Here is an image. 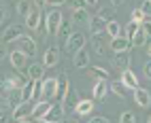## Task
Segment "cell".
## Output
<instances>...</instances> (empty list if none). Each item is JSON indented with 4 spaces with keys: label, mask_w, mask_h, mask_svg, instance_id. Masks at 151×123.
I'll use <instances>...</instances> for the list:
<instances>
[{
    "label": "cell",
    "mask_w": 151,
    "mask_h": 123,
    "mask_svg": "<svg viewBox=\"0 0 151 123\" xmlns=\"http://www.w3.org/2000/svg\"><path fill=\"white\" fill-rule=\"evenodd\" d=\"M62 24H64L62 11H60V9H51V11L47 13V17H45V32L49 36H55V34H60Z\"/></svg>",
    "instance_id": "cell-1"
},
{
    "label": "cell",
    "mask_w": 151,
    "mask_h": 123,
    "mask_svg": "<svg viewBox=\"0 0 151 123\" xmlns=\"http://www.w3.org/2000/svg\"><path fill=\"white\" fill-rule=\"evenodd\" d=\"M85 43H87V38H85L83 32H73L70 38L66 40V53L75 57L81 49H85Z\"/></svg>",
    "instance_id": "cell-2"
},
{
    "label": "cell",
    "mask_w": 151,
    "mask_h": 123,
    "mask_svg": "<svg viewBox=\"0 0 151 123\" xmlns=\"http://www.w3.org/2000/svg\"><path fill=\"white\" fill-rule=\"evenodd\" d=\"M34 106H36V104H32V102H22L19 106H15V108H13V119H15V123L26 121V119L32 117Z\"/></svg>",
    "instance_id": "cell-3"
},
{
    "label": "cell",
    "mask_w": 151,
    "mask_h": 123,
    "mask_svg": "<svg viewBox=\"0 0 151 123\" xmlns=\"http://www.w3.org/2000/svg\"><path fill=\"white\" fill-rule=\"evenodd\" d=\"M64 112H66V108H64V104L62 102H55V104H51V108H49V112L45 115V123H62L64 121Z\"/></svg>",
    "instance_id": "cell-4"
},
{
    "label": "cell",
    "mask_w": 151,
    "mask_h": 123,
    "mask_svg": "<svg viewBox=\"0 0 151 123\" xmlns=\"http://www.w3.org/2000/svg\"><path fill=\"white\" fill-rule=\"evenodd\" d=\"M17 49L22 51V53H26L28 57H32V55H36V40L32 38V36H28V34H24L22 38L17 40Z\"/></svg>",
    "instance_id": "cell-5"
},
{
    "label": "cell",
    "mask_w": 151,
    "mask_h": 123,
    "mask_svg": "<svg viewBox=\"0 0 151 123\" xmlns=\"http://www.w3.org/2000/svg\"><path fill=\"white\" fill-rule=\"evenodd\" d=\"M111 51L113 53H126V51L132 47V43H130V38H126L124 34L122 36H117V38H111Z\"/></svg>",
    "instance_id": "cell-6"
},
{
    "label": "cell",
    "mask_w": 151,
    "mask_h": 123,
    "mask_svg": "<svg viewBox=\"0 0 151 123\" xmlns=\"http://www.w3.org/2000/svg\"><path fill=\"white\" fill-rule=\"evenodd\" d=\"M22 36H24V32H22V26L11 24L9 28H4V32H2V43H13V40H19Z\"/></svg>",
    "instance_id": "cell-7"
},
{
    "label": "cell",
    "mask_w": 151,
    "mask_h": 123,
    "mask_svg": "<svg viewBox=\"0 0 151 123\" xmlns=\"http://www.w3.org/2000/svg\"><path fill=\"white\" fill-rule=\"evenodd\" d=\"M58 96V79H45L43 81V100H53Z\"/></svg>",
    "instance_id": "cell-8"
},
{
    "label": "cell",
    "mask_w": 151,
    "mask_h": 123,
    "mask_svg": "<svg viewBox=\"0 0 151 123\" xmlns=\"http://www.w3.org/2000/svg\"><path fill=\"white\" fill-rule=\"evenodd\" d=\"M60 61V49L58 47H49L43 55V66L45 68H53L55 64Z\"/></svg>",
    "instance_id": "cell-9"
},
{
    "label": "cell",
    "mask_w": 151,
    "mask_h": 123,
    "mask_svg": "<svg viewBox=\"0 0 151 123\" xmlns=\"http://www.w3.org/2000/svg\"><path fill=\"white\" fill-rule=\"evenodd\" d=\"M106 24L109 21H104L100 15H94L92 19H89V34H102V32H106Z\"/></svg>",
    "instance_id": "cell-10"
},
{
    "label": "cell",
    "mask_w": 151,
    "mask_h": 123,
    "mask_svg": "<svg viewBox=\"0 0 151 123\" xmlns=\"http://www.w3.org/2000/svg\"><path fill=\"white\" fill-rule=\"evenodd\" d=\"M9 59H11V66H13L15 70H24V68H26V61H28V55L22 53L19 49H15V51H11Z\"/></svg>",
    "instance_id": "cell-11"
},
{
    "label": "cell",
    "mask_w": 151,
    "mask_h": 123,
    "mask_svg": "<svg viewBox=\"0 0 151 123\" xmlns=\"http://www.w3.org/2000/svg\"><path fill=\"white\" fill-rule=\"evenodd\" d=\"M68 89H70V83H68V77L62 72L58 77V96H55V102H64L66 94H68Z\"/></svg>",
    "instance_id": "cell-12"
},
{
    "label": "cell",
    "mask_w": 151,
    "mask_h": 123,
    "mask_svg": "<svg viewBox=\"0 0 151 123\" xmlns=\"http://www.w3.org/2000/svg\"><path fill=\"white\" fill-rule=\"evenodd\" d=\"M134 100H136V104L140 108H149L151 106V94H149L147 89H143V87L134 89Z\"/></svg>",
    "instance_id": "cell-13"
},
{
    "label": "cell",
    "mask_w": 151,
    "mask_h": 123,
    "mask_svg": "<svg viewBox=\"0 0 151 123\" xmlns=\"http://www.w3.org/2000/svg\"><path fill=\"white\" fill-rule=\"evenodd\" d=\"M130 61H132V57H130V53L126 51V53H115L113 55V66L119 68L124 72V70H130Z\"/></svg>",
    "instance_id": "cell-14"
},
{
    "label": "cell",
    "mask_w": 151,
    "mask_h": 123,
    "mask_svg": "<svg viewBox=\"0 0 151 123\" xmlns=\"http://www.w3.org/2000/svg\"><path fill=\"white\" fill-rule=\"evenodd\" d=\"M49 108H51V102H47V100L36 102L34 112H32V121H41V119H45V115L49 112Z\"/></svg>",
    "instance_id": "cell-15"
},
{
    "label": "cell",
    "mask_w": 151,
    "mask_h": 123,
    "mask_svg": "<svg viewBox=\"0 0 151 123\" xmlns=\"http://www.w3.org/2000/svg\"><path fill=\"white\" fill-rule=\"evenodd\" d=\"M109 89H111V83H109V81H96V83H94V89H92L94 100H104V96H106Z\"/></svg>",
    "instance_id": "cell-16"
},
{
    "label": "cell",
    "mask_w": 151,
    "mask_h": 123,
    "mask_svg": "<svg viewBox=\"0 0 151 123\" xmlns=\"http://www.w3.org/2000/svg\"><path fill=\"white\" fill-rule=\"evenodd\" d=\"M26 26L30 30H38V26H41V9H38V6H32L30 15L26 17Z\"/></svg>",
    "instance_id": "cell-17"
},
{
    "label": "cell",
    "mask_w": 151,
    "mask_h": 123,
    "mask_svg": "<svg viewBox=\"0 0 151 123\" xmlns=\"http://www.w3.org/2000/svg\"><path fill=\"white\" fill-rule=\"evenodd\" d=\"M122 83L128 87V89H138L140 85H138V79H136V74L132 72V70H124V72H122Z\"/></svg>",
    "instance_id": "cell-18"
},
{
    "label": "cell",
    "mask_w": 151,
    "mask_h": 123,
    "mask_svg": "<svg viewBox=\"0 0 151 123\" xmlns=\"http://www.w3.org/2000/svg\"><path fill=\"white\" fill-rule=\"evenodd\" d=\"M104 34H106V32L92 36V49H94L96 55H104Z\"/></svg>",
    "instance_id": "cell-19"
},
{
    "label": "cell",
    "mask_w": 151,
    "mask_h": 123,
    "mask_svg": "<svg viewBox=\"0 0 151 123\" xmlns=\"http://www.w3.org/2000/svg\"><path fill=\"white\" fill-rule=\"evenodd\" d=\"M89 13L87 9H77V11L70 13V21H77V24H89Z\"/></svg>",
    "instance_id": "cell-20"
},
{
    "label": "cell",
    "mask_w": 151,
    "mask_h": 123,
    "mask_svg": "<svg viewBox=\"0 0 151 123\" xmlns=\"http://www.w3.org/2000/svg\"><path fill=\"white\" fill-rule=\"evenodd\" d=\"M92 110H94V102L92 100H79V104L75 106V112H77V115H81V117L89 115Z\"/></svg>",
    "instance_id": "cell-21"
},
{
    "label": "cell",
    "mask_w": 151,
    "mask_h": 123,
    "mask_svg": "<svg viewBox=\"0 0 151 123\" xmlns=\"http://www.w3.org/2000/svg\"><path fill=\"white\" fill-rule=\"evenodd\" d=\"M45 77V66H38V64H32L28 68V79L30 81H43Z\"/></svg>",
    "instance_id": "cell-22"
},
{
    "label": "cell",
    "mask_w": 151,
    "mask_h": 123,
    "mask_svg": "<svg viewBox=\"0 0 151 123\" xmlns=\"http://www.w3.org/2000/svg\"><path fill=\"white\" fill-rule=\"evenodd\" d=\"M87 66H89V53L87 49H81L75 55V68H87Z\"/></svg>",
    "instance_id": "cell-23"
},
{
    "label": "cell",
    "mask_w": 151,
    "mask_h": 123,
    "mask_svg": "<svg viewBox=\"0 0 151 123\" xmlns=\"http://www.w3.org/2000/svg\"><path fill=\"white\" fill-rule=\"evenodd\" d=\"M122 34H124V30H122V24L119 21H109L106 24V36L109 38H117Z\"/></svg>",
    "instance_id": "cell-24"
},
{
    "label": "cell",
    "mask_w": 151,
    "mask_h": 123,
    "mask_svg": "<svg viewBox=\"0 0 151 123\" xmlns=\"http://www.w3.org/2000/svg\"><path fill=\"white\" fill-rule=\"evenodd\" d=\"M111 91H113L117 98H126V96H128V87L122 83V79H119V81H113V83H111Z\"/></svg>",
    "instance_id": "cell-25"
},
{
    "label": "cell",
    "mask_w": 151,
    "mask_h": 123,
    "mask_svg": "<svg viewBox=\"0 0 151 123\" xmlns=\"http://www.w3.org/2000/svg\"><path fill=\"white\" fill-rule=\"evenodd\" d=\"M62 104H64V108H75V106L79 104V100H77V89H73V87L68 89V94H66V98H64Z\"/></svg>",
    "instance_id": "cell-26"
},
{
    "label": "cell",
    "mask_w": 151,
    "mask_h": 123,
    "mask_svg": "<svg viewBox=\"0 0 151 123\" xmlns=\"http://www.w3.org/2000/svg\"><path fill=\"white\" fill-rule=\"evenodd\" d=\"M32 6H34V4H30L28 0H19V2L15 4V11L22 15V17H28V15H30V11H32Z\"/></svg>",
    "instance_id": "cell-27"
},
{
    "label": "cell",
    "mask_w": 151,
    "mask_h": 123,
    "mask_svg": "<svg viewBox=\"0 0 151 123\" xmlns=\"http://www.w3.org/2000/svg\"><path fill=\"white\" fill-rule=\"evenodd\" d=\"M89 74L96 77L98 81H109V72H106L102 66H89Z\"/></svg>",
    "instance_id": "cell-28"
},
{
    "label": "cell",
    "mask_w": 151,
    "mask_h": 123,
    "mask_svg": "<svg viewBox=\"0 0 151 123\" xmlns=\"http://www.w3.org/2000/svg\"><path fill=\"white\" fill-rule=\"evenodd\" d=\"M34 100V81H28V85L22 89V102Z\"/></svg>",
    "instance_id": "cell-29"
},
{
    "label": "cell",
    "mask_w": 151,
    "mask_h": 123,
    "mask_svg": "<svg viewBox=\"0 0 151 123\" xmlns=\"http://www.w3.org/2000/svg\"><path fill=\"white\" fill-rule=\"evenodd\" d=\"M115 13H117L115 6H109V9L104 6V9H100V11H98V15L102 17L104 21H115Z\"/></svg>",
    "instance_id": "cell-30"
},
{
    "label": "cell",
    "mask_w": 151,
    "mask_h": 123,
    "mask_svg": "<svg viewBox=\"0 0 151 123\" xmlns=\"http://www.w3.org/2000/svg\"><path fill=\"white\" fill-rule=\"evenodd\" d=\"M147 40H149V38L145 36V32H143V28H140L138 32L134 34V38L130 40V43H132V47H145V45H147Z\"/></svg>",
    "instance_id": "cell-31"
},
{
    "label": "cell",
    "mask_w": 151,
    "mask_h": 123,
    "mask_svg": "<svg viewBox=\"0 0 151 123\" xmlns=\"http://www.w3.org/2000/svg\"><path fill=\"white\" fill-rule=\"evenodd\" d=\"M138 30H140V24H136V21H130V24L124 28V36L132 40V38H134V34L138 32Z\"/></svg>",
    "instance_id": "cell-32"
},
{
    "label": "cell",
    "mask_w": 151,
    "mask_h": 123,
    "mask_svg": "<svg viewBox=\"0 0 151 123\" xmlns=\"http://www.w3.org/2000/svg\"><path fill=\"white\" fill-rule=\"evenodd\" d=\"M119 123H136V117H134V112H130V110H124L122 115H119Z\"/></svg>",
    "instance_id": "cell-33"
},
{
    "label": "cell",
    "mask_w": 151,
    "mask_h": 123,
    "mask_svg": "<svg viewBox=\"0 0 151 123\" xmlns=\"http://www.w3.org/2000/svg\"><path fill=\"white\" fill-rule=\"evenodd\" d=\"M60 34L64 36V40L70 38V34H73V32H70V21H64V24H62V28H60Z\"/></svg>",
    "instance_id": "cell-34"
},
{
    "label": "cell",
    "mask_w": 151,
    "mask_h": 123,
    "mask_svg": "<svg viewBox=\"0 0 151 123\" xmlns=\"http://www.w3.org/2000/svg\"><path fill=\"white\" fill-rule=\"evenodd\" d=\"M132 21H136V24H143L145 21V13L140 11V9H134V11H132Z\"/></svg>",
    "instance_id": "cell-35"
},
{
    "label": "cell",
    "mask_w": 151,
    "mask_h": 123,
    "mask_svg": "<svg viewBox=\"0 0 151 123\" xmlns=\"http://www.w3.org/2000/svg\"><path fill=\"white\" fill-rule=\"evenodd\" d=\"M70 2V9H73V11H77V9H85V0H68Z\"/></svg>",
    "instance_id": "cell-36"
},
{
    "label": "cell",
    "mask_w": 151,
    "mask_h": 123,
    "mask_svg": "<svg viewBox=\"0 0 151 123\" xmlns=\"http://www.w3.org/2000/svg\"><path fill=\"white\" fill-rule=\"evenodd\" d=\"M4 19H9V9H6V4L0 2V26H2Z\"/></svg>",
    "instance_id": "cell-37"
},
{
    "label": "cell",
    "mask_w": 151,
    "mask_h": 123,
    "mask_svg": "<svg viewBox=\"0 0 151 123\" xmlns=\"http://www.w3.org/2000/svg\"><path fill=\"white\" fill-rule=\"evenodd\" d=\"M140 11L145 13V17H151V2H149V0H145V2L140 4Z\"/></svg>",
    "instance_id": "cell-38"
},
{
    "label": "cell",
    "mask_w": 151,
    "mask_h": 123,
    "mask_svg": "<svg viewBox=\"0 0 151 123\" xmlns=\"http://www.w3.org/2000/svg\"><path fill=\"white\" fill-rule=\"evenodd\" d=\"M11 55V51L6 49V43H0V61H2L4 57H9Z\"/></svg>",
    "instance_id": "cell-39"
},
{
    "label": "cell",
    "mask_w": 151,
    "mask_h": 123,
    "mask_svg": "<svg viewBox=\"0 0 151 123\" xmlns=\"http://www.w3.org/2000/svg\"><path fill=\"white\" fill-rule=\"evenodd\" d=\"M140 28H143L145 36H147V38H151V21H143V24H140Z\"/></svg>",
    "instance_id": "cell-40"
},
{
    "label": "cell",
    "mask_w": 151,
    "mask_h": 123,
    "mask_svg": "<svg viewBox=\"0 0 151 123\" xmlns=\"http://www.w3.org/2000/svg\"><path fill=\"white\" fill-rule=\"evenodd\" d=\"M87 123H111L106 117H100V115H96V117H92V119H89Z\"/></svg>",
    "instance_id": "cell-41"
},
{
    "label": "cell",
    "mask_w": 151,
    "mask_h": 123,
    "mask_svg": "<svg viewBox=\"0 0 151 123\" xmlns=\"http://www.w3.org/2000/svg\"><path fill=\"white\" fill-rule=\"evenodd\" d=\"M143 72H145V79H149V81H151V59L143 66Z\"/></svg>",
    "instance_id": "cell-42"
},
{
    "label": "cell",
    "mask_w": 151,
    "mask_h": 123,
    "mask_svg": "<svg viewBox=\"0 0 151 123\" xmlns=\"http://www.w3.org/2000/svg\"><path fill=\"white\" fill-rule=\"evenodd\" d=\"M66 2V0H47V4L49 6H53V9H58V6H62Z\"/></svg>",
    "instance_id": "cell-43"
},
{
    "label": "cell",
    "mask_w": 151,
    "mask_h": 123,
    "mask_svg": "<svg viewBox=\"0 0 151 123\" xmlns=\"http://www.w3.org/2000/svg\"><path fill=\"white\" fill-rule=\"evenodd\" d=\"M6 106H9V100L0 96V110H6Z\"/></svg>",
    "instance_id": "cell-44"
},
{
    "label": "cell",
    "mask_w": 151,
    "mask_h": 123,
    "mask_svg": "<svg viewBox=\"0 0 151 123\" xmlns=\"http://www.w3.org/2000/svg\"><path fill=\"white\" fill-rule=\"evenodd\" d=\"M124 4V0H111V6H115V9H119Z\"/></svg>",
    "instance_id": "cell-45"
},
{
    "label": "cell",
    "mask_w": 151,
    "mask_h": 123,
    "mask_svg": "<svg viewBox=\"0 0 151 123\" xmlns=\"http://www.w3.org/2000/svg\"><path fill=\"white\" fill-rule=\"evenodd\" d=\"M45 4H47V0H34V6H38V9L45 6Z\"/></svg>",
    "instance_id": "cell-46"
},
{
    "label": "cell",
    "mask_w": 151,
    "mask_h": 123,
    "mask_svg": "<svg viewBox=\"0 0 151 123\" xmlns=\"http://www.w3.org/2000/svg\"><path fill=\"white\" fill-rule=\"evenodd\" d=\"M85 2H87L89 6H96V4H98V0H85Z\"/></svg>",
    "instance_id": "cell-47"
},
{
    "label": "cell",
    "mask_w": 151,
    "mask_h": 123,
    "mask_svg": "<svg viewBox=\"0 0 151 123\" xmlns=\"http://www.w3.org/2000/svg\"><path fill=\"white\" fill-rule=\"evenodd\" d=\"M62 123H79L77 119H66V121H62Z\"/></svg>",
    "instance_id": "cell-48"
},
{
    "label": "cell",
    "mask_w": 151,
    "mask_h": 123,
    "mask_svg": "<svg viewBox=\"0 0 151 123\" xmlns=\"http://www.w3.org/2000/svg\"><path fill=\"white\" fill-rule=\"evenodd\" d=\"M0 123H6V115H4V117H2V119H0Z\"/></svg>",
    "instance_id": "cell-49"
},
{
    "label": "cell",
    "mask_w": 151,
    "mask_h": 123,
    "mask_svg": "<svg viewBox=\"0 0 151 123\" xmlns=\"http://www.w3.org/2000/svg\"><path fill=\"white\" fill-rule=\"evenodd\" d=\"M19 123H34V121H30V119H26V121H19Z\"/></svg>",
    "instance_id": "cell-50"
},
{
    "label": "cell",
    "mask_w": 151,
    "mask_h": 123,
    "mask_svg": "<svg viewBox=\"0 0 151 123\" xmlns=\"http://www.w3.org/2000/svg\"><path fill=\"white\" fill-rule=\"evenodd\" d=\"M2 117H4V110H0V119H2Z\"/></svg>",
    "instance_id": "cell-51"
},
{
    "label": "cell",
    "mask_w": 151,
    "mask_h": 123,
    "mask_svg": "<svg viewBox=\"0 0 151 123\" xmlns=\"http://www.w3.org/2000/svg\"><path fill=\"white\" fill-rule=\"evenodd\" d=\"M149 55H151V45H149Z\"/></svg>",
    "instance_id": "cell-52"
},
{
    "label": "cell",
    "mask_w": 151,
    "mask_h": 123,
    "mask_svg": "<svg viewBox=\"0 0 151 123\" xmlns=\"http://www.w3.org/2000/svg\"><path fill=\"white\" fill-rule=\"evenodd\" d=\"M147 123H151V117H149V121H147Z\"/></svg>",
    "instance_id": "cell-53"
},
{
    "label": "cell",
    "mask_w": 151,
    "mask_h": 123,
    "mask_svg": "<svg viewBox=\"0 0 151 123\" xmlns=\"http://www.w3.org/2000/svg\"><path fill=\"white\" fill-rule=\"evenodd\" d=\"M149 2H151V0H149Z\"/></svg>",
    "instance_id": "cell-54"
}]
</instances>
